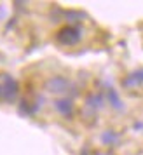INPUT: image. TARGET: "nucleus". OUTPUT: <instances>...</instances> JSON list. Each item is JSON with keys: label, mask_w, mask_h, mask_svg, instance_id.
Here are the masks:
<instances>
[{"label": "nucleus", "mask_w": 143, "mask_h": 155, "mask_svg": "<svg viewBox=\"0 0 143 155\" xmlns=\"http://www.w3.org/2000/svg\"><path fill=\"white\" fill-rule=\"evenodd\" d=\"M129 82H133V84H141V82H143V70H141V71H136V73H133V75H131V77L126 80V85H128Z\"/></svg>", "instance_id": "obj_4"}, {"label": "nucleus", "mask_w": 143, "mask_h": 155, "mask_svg": "<svg viewBox=\"0 0 143 155\" xmlns=\"http://www.w3.org/2000/svg\"><path fill=\"white\" fill-rule=\"evenodd\" d=\"M79 38H80V30L75 28V26H65V28L58 33V40L61 44H66V45L77 44Z\"/></svg>", "instance_id": "obj_1"}, {"label": "nucleus", "mask_w": 143, "mask_h": 155, "mask_svg": "<svg viewBox=\"0 0 143 155\" xmlns=\"http://www.w3.org/2000/svg\"><path fill=\"white\" fill-rule=\"evenodd\" d=\"M66 85H68V82H66L63 77H54V78H51L49 82H47V87H49V91H52V92L65 91Z\"/></svg>", "instance_id": "obj_2"}, {"label": "nucleus", "mask_w": 143, "mask_h": 155, "mask_svg": "<svg viewBox=\"0 0 143 155\" xmlns=\"http://www.w3.org/2000/svg\"><path fill=\"white\" fill-rule=\"evenodd\" d=\"M56 108L59 110V113H63V115H70L72 110H73V105H72L70 99H59V101H56Z\"/></svg>", "instance_id": "obj_3"}]
</instances>
